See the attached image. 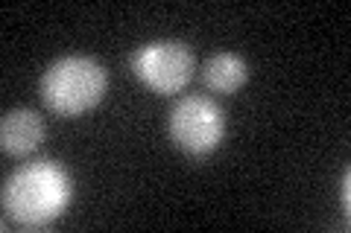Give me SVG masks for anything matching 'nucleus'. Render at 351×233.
Segmentation results:
<instances>
[{
    "mask_svg": "<svg viewBox=\"0 0 351 233\" xmlns=\"http://www.w3.org/2000/svg\"><path fill=\"white\" fill-rule=\"evenodd\" d=\"M71 178L56 161H36L15 169L3 184L6 216L24 228H44L71 204Z\"/></svg>",
    "mask_w": 351,
    "mask_h": 233,
    "instance_id": "nucleus-1",
    "label": "nucleus"
},
{
    "mask_svg": "<svg viewBox=\"0 0 351 233\" xmlns=\"http://www.w3.org/2000/svg\"><path fill=\"white\" fill-rule=\"evenodd\" d=\"M106 70L88 55H64L41 76V99L62 117L91 111L106 94Z\"/></svg>",
    "mask_w": 351,
    "mask_h": 233,
    "instance_id": "nucleus-2",
    "label": "nucleus"
},
{
    "mask_svg": "<svg viewBox=\"0 0 351 233\" xmlns=\"http://www.w3.org/2000/svg\"><path fill=\"white\" fill-rule=\"evenodd\" d=\"M167 128L179 149L191 154H208L223 143L226 117L208 96H184L170 108Z\"/></svg>",
    "mask_w": 351,
    "mask_h": 233,
    "instance_id": "nucleus-3",
    "label": "nucleus"
},
{
    "mask_svg": "<svg viewBox=\"0 0 351 233\" xmlns=\"http://www.w3.org/2000/svg\"><path fill=\"white\" fill-rule=\"evenodd\" d=\"M132 70L156 94H179L193 76V53L182 41H152L132 53Z\"/></svg>",
    "mask_w": 351,
    "mask_h": 233,
    "instance_id": "nucleus-4",
    "label": "nucleus"
},
{
    "mask_svg": "<svg viewBox=\"0 0 351 233\" xmlns=\"http://www.w3.org/2000/svg\"><path fill=\"white\" fill-rule=\"evenodd\" d=\"M44 137V123L36 111H9L0 123V149L12 158H24L41 143Z\"/></svg>",
    "mask_w": 351,
    "mask_h": 233,
    "instance_id": "nucleus-5",
    "label": "nucleus"
},
{
    "mask_svg": "<svg viewBox=\"0 0 351 233\" xmlns=\"http://www.w3.org/2000/svg\"><path fill=\"white\" fill-rule=\"evenodd\" d=\"M249 79V64L237 53H217L202 64V82L217 94H234Z\"/></svg>",
    "mask_w": 351,
    "mask_h": 233,
    "instance_id": "nucleus-6",
    "label": "nucleus"
},
{
    "mask_svg": "<svg viewBox=\"0 0 351 233\" xmlns=\"http://www.w3.org/2000/svg\"><path fill=\"white\" fill-rule=\"evenodd\" d=\"M343 204L348 207V172L343 175Z\"/></svg>",
    "mask_w": 351,
    "mask_h": 233,
    "instance_id": "nucleus-7",
    "label": "nucleus"
}]
</instances>
